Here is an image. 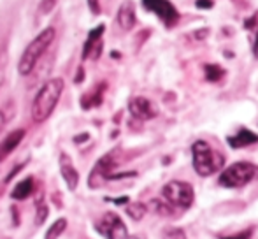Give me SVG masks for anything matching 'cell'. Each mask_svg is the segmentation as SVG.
<instances>
[{
    "label": "cell",
    "instance_id": "6da1fadb",
    "mask_svg": "<svg viewBox=\"0 0 258 239\" xmlns=\"http://www.w3.org/2000/svg\"><path fill=\"white\" fill-rule=\"evenodd\" d=\"M63 86L65 85L61 78H53L42 85V88L35 95L34 104H32V119L35 123H42L51 116V113L61 97Z\"/></svg>",
    "mask_w": 258,
    "mask_h": 239
},
{
    "label": "cell",
    "instance_id": "7a4b0ae2",
    "mask_svg": "<svg viewBox=\"0 0 258 239\" xmlns=\"http://www.w3.org/2000/svg\"><path fill=\"white\" fill-rule=\"evenodd\" d=\"M194 153V169L199 176H211L216 171H220L225 164V157L220 151L213 150L209 143L206 141H195L191 146Z\"/></svg>",
    "mask_w": 258,
    "mask_h": 239
},
{
    "label": "cell",
    "instance_id": "3957f363",
    "mask_svg": "<svg viewBox=\"0 0 258 239\" xmlns=\"http://www.w3.org/2000/svg\"><path fill=\"white\" fill-rule=\"evenodd\" d=\"M54 39V28L48 27L27 46V49L21 55V60L18 64V71H20L21 76H27L34 71V67L37 65V62L41 60V56L46 53V49L49 48V44Z\"/></svg>",
    "mask_w": 258,
    "mask_h": 239
},
{
    "label": "cell",
    "instance_id": "277c9868",
    "mask_svg": "<svg viewBox=\"0 0 258 239\" xmlns=\"http://www.w3.org/2000/svg\"><path fill=\"white\" fill-rule=\"evenodd\" d=\"M258 178V167L251 162H235L228 165L220 176V185L225 188H239Z\"/></svg>",
    "mask_w": 258,
    "mask_h": 239
},
{
    "label": "cell",
    "instance_id": "5b68a950",
    "mask_svg": "<svg viewBox=\"0 0 258 239\" xmlns=\"http://www.w3.org/2000/svg\"><path fill=\"white\" fill-rule=\"evenodd\" d=\"M162 195L169 204L177 206V208L188 209L194 204V188L190 183L184 181H169L165 187L162 188Z\"/></svg>",
    "mask_w": 258,
    "mask_h": 239
},
{
    "label": "cell",
    "instance_id": "8992f818",
    "mask_svg": "<svg viewBox=\"0 0 258 239\" xmlns=\"http://www.w3.org/2000/svg\"><path fill=\"white\" fill-rule=\"evenodd\" d=\"M95 229L100 236H104L105 239H128V230L126 225L121 222L116 213L109 211L102 215V218L95 223Z\"/></svg>",
    "mask_w": 258,
    "mask_h": 239
},
{
    "label": "cell",
    "instance_id": "52a82bcc",
    "mask_svg": "<svg viewBox=\"0 0 258 239\" xmlns=\"http://www.w3.org/2000/svg\"><path fill=\"white\" fill-rule=\"evenodd\" d=\"M143 6L144 9L155 13L167 28H172L179 21V13L169 0H143Z\"/></svg>",
    "mask_w": 258,
    "mask_h": 239
},
{
    "label": "cell",
    "instance_id": "ba28073f",
    "mask_svg": "<svg viewBox=\"0 0 258 239\" xmlns=\"http://www.w3.org/2000/svg\"><path fill=\"white\" fill-rule=\"evenodd\" d=\"M112 167H114L112 155H105V157L100 158L95 167H93L92 174H90V181H88L90 188H97V187H100V183H102L104 180H111Z\"/></svg>",
    "mask_w": 258,
    "mask_h": 239
},
{
    "label": "cell",
    "instance_id": "9c48e42d",
    "mask_svg": "<svg viewBox=\"0 0 258 239\" xmlns=\"http://www.w3.org/2000/svg\"><path fill=\"white\" fill-rule=\"evenodd\" d=\"M128 111H130V114H132L134 118L143 119V122H146V119H151V118L156 116L155 106L151 104V100L144 99V97H134V99H130Z\"/></svg>",
    "mask_w": 258,
    "mask_h": 239
},
{
    "label": "cell",
    "instance_id": "30bf717a",
    "mask_svg": "<svg viewBox=\"0 0 258 239\" xmlns=\"http://www.w3.org/2000/svg\"><path fill=\"white\" fill-rule=\"evenodd\" d=\"M104 30H105L104 25H99V27L90 32L88 39H86L85 49H83V58H93V60L99 58L100 53H102V41H100V37H102Z\"/></svg>",
    "mask_w": 258,
    "mask_h": 239
},
{
    "label": "cell",
    "instance_id": "8fae6325",
    "mask_svg": "<svg viewBox=\"0 0 258 239\" xmlns=\"http://www.w3.org/2000/svg\"><path fill=\"white\" fill-rule=\"evenodd\" d=\"M60 172H61V178L67 183L69 190H76L79 183V172L76 171V167L72 165V160L67 153L60 155Z\"/></svg>",
    "mask_w": 258,
    "mask_h": 239
},
{
    "label": "cell",
    "instance_id": "7c38bea8",
    "mask_svg": "<svg viewBox=\"0 0 258 239\" xmlns=\"http://www.w3.org/2000/svg\"><path fill=\"white\" fill-rule=\"evenodd\" d=\"M25 137V130L23 129H18V130H13L9 136L4 137V141L0 143V162H4L18 146L20 143L23 141Z\"/></svg>",
    "mask_w": 258,
    "mask_h": 239
},
{
    "label": "cell",
    "instance_id": "4fadbf2b",
    "mask_svg": "<svg viewBox=\"0 0 258 239\" xmlns=\"http://www.w3.org/2000/svg\"><path fill=\"white\" fill-rule=\"evenodd\" d=\"M227 143L230 148H234V150H237V148H246L249 146V144H255L258 143V136L255 132H251V130L248 129H241L235 136H230L227 137Z\"/></svg>",
    "mask_w": 258,
    "mask_h": 239
},
{
    "label": "cell",
    "instance_id": "5bb4252c",
    "mask_svg": "<svg viewBox=\"0 0 258 239\" xmlns=\"http://www.w3.org/2000/svg\"><path fill=\"white\" fill-rule=\"evenodd\" d=\"M118 25L123 30H132L136 25V7L132 2H123L118 9Z\"/></svg>",
    "mask_w": 258,
    "mask_h": 239
},
{
    "label": "cell",
    "instance_id": "9a60e30c",
    "mask_svg": "<svg viewBox=\"0 0 258 239\" xmlns=\"http://www.w3.org/2000/svg\"><path fill=\"white\" fill-rule=\"evenodd\" d=\"M32 192H34V178H25L13 188L11 197L16 199V201H23V199L30 197Z\"/></svg>",
    "mask_w": 258,
    "mask_h": 239
},
{
    "label": "cell",
    "instance_id": "2e32d148",
    "mask_svg": "<svg viewBox=\"0 0 258 239\" xmlns=\"http://www.w3.org/2000/svg\"><path fill=\"white\" fill-rule=\"evenodd\" d=\"M104 88H105V85H100L99 88L93 90L92 93H86V95L83 97V100H81L83 107H85V109H90V107H93V106H99V104L102 102Z\"/></svg>",
    "mask_w": 258,
    "mask_h": 239
},
{
    "label": "cell",
    "instance_id": "e0dca14e",
    "mask_svg": "<svg viewBox=\"0 0 258 239\" xmlns=\"http://www.w3.org/2000/svg\"><path fill=\"white\" fill-rule=\"evenodd\" d=\"M204 74H206L207 81L218 83L225 76V69H221L220 65H216V64H207L204 65Z\"/></svg>",
    "mask_w": 258,
    "mask_h": 239
},
{
    "label": "cell",
    "instance_id": "ac0fdd59",
    "mask_svg": "<svg viewBox=\"0 0 258 239\" xmlns=\"http://www.w3.org/2000/svg\"><path fill=\"white\" fill-rule=\"evenodd\" d=\"M146 211H148V206L141 204V202H134V204L126 206V215H128L132 220H136V222L143 220L144 215H146Z\"/></svg>",
    "mask_w": 258,
    "mask_h": 239
},
{
    "label": "cell",
    "instance_id": "d6986e66",
    "mask_svg": "<svg viewBox=\"0 0 258 239\" xmlns=\"http://www.w3.org/2000/svg\"><path fill=\"white\" fill-rule=\"evenodd\" d=\"M67 229V220L65 218H58L56 222H53V225L49 227V230L46 232L44 239H58L63 234V230Z\"/></svg>",
    "mask_w": 258,
    "mask_h": 239
},
{
    "label": "cell",
    "instance_id": "ffe728a7",
    "mask_svg": "<svg viewBox=\"0 0 258 239\" xmlns=\"http://www.w3.org/2000/svg\"><path fill=\"white\" fill-rule=\"evenodd\" d=\"M150 208L153 209L155 213H158V215L162 216H170L172 215V204H169V202H162V201H156V199H153V201L150 202Z\"/></svg>",
    "mask_w": 258,
    "mask_h": 239
},
{
    "label": "cell",
    "instance_id": "44dd1931",
    "mask_svg": "<svg viewBox=\"0 0 258 239\" xmlns=\"http://www.w3.org/2000/svg\"><path fill=\"white\" fill-rule=\"evenodd\" d=\"M58 0H41L39 4V14H48L53 11V7L56 6Z\"/></svg>",
    "mask_w": 258,
    "mask_h": 239
},
{
    "label": "cell",
    "instance_id": "7402d4cb",
    "mask_svg": "<svg viewBox=\"0 0 258 239\" xmlns=\"http://www.w3.org/2000/svg\"><path fill=\"white\" fill-rule=\"evenodd\" d=\"M46 218H48V208H46L44 204H41L37 208V215H35V223H37V225H42V223L46 222Z\"/></svg>",
    "mask_w": 258,
    "mask_h": 239
},
{
    "label": "cell",
    "instance_id": "603a6c76",
    "mask_svg": "<svg viewBox=\"0 0 258 239\" xmlns=\"http://www.w3.org/2000/svg\"><path fill=\"white\" fill-rule=\"evenodd\" d=\"M251 234H253V227L244 230V232H237V234H234V236H223L220 239H251Z\"/></svg>",
    "mask_w": 258,
    "mask_h": 239
},
{
    "label": "cell",
    "instance_id": "cb8c5ba5",
    "mask_svg": "<svg viewBox=\"0 0 258 239\" xmlns=\"http://www.w3.org/2000/svg\"><path fill=\"white\" fill-rule=\"evenodd\" d=\"M88 7L93 14H99L100 13V4L99 0H88Z\"/></svg>",
    "mask_w": 258,
    "mask_h": 239
},
{
    "label": "cell",
    "instance_id": "d4e9b609",
    "mask_svg": "<svg viewBox=\"0 0 258 239\" xmlns=\"http://www.w3.org/2000/svg\"><path fill=\"white\" fill-rule=\"evenodd\" d=\"M197 7L199 9H211L213 2H211V0H197Z\"/></svg>",
    "mask_w": 258,
    "mask_h": 239
},
{
    "label": "cell",
    "instance_id": "484cf974",
    "mask_svg": "<svg viewBox=\"0 0 258 239\" xmlns=\"http://www.w3.org/2000/svg\"><path fill=\"white\" fill-rule=\"evenodd\" d=\"M172 236H176V237H167V239H184V234H183V230H179V229H172V230H169Z\"/></svg>",
    "mask_w": 258,
    "mask_h": 239
},
{
    "label": "cell",
    "instance_id": "4316f807",
    "mask_svg": "<svg viewBox=\"0 0 258 239\" xmlns=\"http://www.w3.org/2000/svg\"><path fill=\"white\" fill-rule=\"evenodd\" d=\"M20 169H21V165H18V167H16V169H14V171H13V172H9V174H7V178H6V183H9V181H11V180H13V178H14V176H16V174H18V172H20Z\"/></svg>",
    "mask_w": 258,
    "mask_h": 239
},
{
    "label": "cell",
    "instance_id": "83f0119b",
    "mask_svg": "<svg viewBox=\"0 0 258 239\" xmlns=\"http://www.w3.org/2000/svg\"><path fill=\"white\" fill-rule=\"evenodd\" d=\"M253 55H255V58H258V28H256L255 42H253Z\"/></svg>",
    "mask_w": 258,
    "mask_h": 239
},
{
    "label": "cell",
    "instance_id": "f1b7e54d",
    "mask_svg": "<svg viewBox=\"0 0 258 239\" xmlns=\"http://www.w3.org/2000/svg\"><path fill=\"white\" fill-rule=\"evenodd\" d=\"M4 127H6V116H4V113L0 111V132L4 130Z\"/></svg>",
    "mask_w": 258,
    "mask_h": 239
},
{
    "label": "cell",
    "instance_id": "f546056e",
    "mask_svg": "<svg viewBox=\"0 0 258 239\" xmlns=\"http://www.w3.org/2000/svg\"><path fill=\"white\" fill-rule=\"evenodd\" d=\"M112 202H116V204H125V202H128V199L126 197H121V199H114Z\"/></svg>",
    "mask_w": 258,
    "mask_h": 239
},
{
    "label": "cell",
    "instance_id": "4dcf8cb0",
    "mask_svg": "<svg viewBox=\"0 0 258 239\" xmlns=\"http://www.w3.org/2000/svg\"><path fill=\"white\" fill-rule=\"evenodd\" d=\"M206 35H207V30L204 28V32H197V34H195V37H197V39H202V37H206Z\"/></svg>",
    "mask_w": 258,
    "mask_h": 239
},
{
    "label": "cell",
    "instance_id": "1f68e13d",
    "mask_svg": "<svg viewBox=\"0 0 258 239\" xmlns=\"http://www.w3.org/2000/svg\"><path fill=\"white\" fill-rule=\"evenodd\" d=\"M83 78H85V74H83V69H79V74H78V78H76V83L83 81Z\"/></svg>",
    "mask_w": 258,
    "mask_h": 239
},
{
    "label": "cell",
    "instance_id": "d6a6232c",
    "mask_svg": "<svg viewBox=\"0 0 258 239\" xmlns=\"http://www.w3.org/2000/svg\"><path fill=\"white\" fill-rule=\"evenodd\" d=\"M85 139H88V134H83V136L76 137V141H85Z\"/></svg>",
    "mask_w": 258,
    "mask_h": 239
},
{
    "label": "cell",
    "instance_id": "836d02e7",
    "mask_svg": "<svg viewBox=\"0 0 258 239\" xmlns=\"http://www.w3.org/2000/svg\"><path fill=\"white\" fill-rule=\"evenodd\" d=\"M128 239H141V237H137V236H132V237H128Z\"/></svg>",
    "mask_w": 258,
    "mask_h": 239
}]
</instances>
